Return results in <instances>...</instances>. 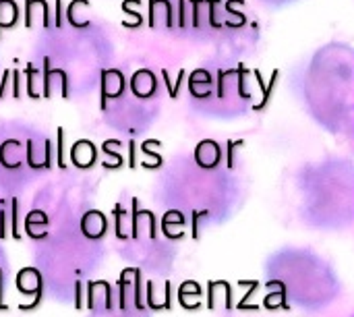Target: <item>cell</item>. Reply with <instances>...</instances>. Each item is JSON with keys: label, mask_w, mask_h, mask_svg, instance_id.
<instances>
[{"label": "cell", "mask_w": 354, "mask_h": 317, "mask_svg": "<svg viewBox=\"0 0 354 317\" xmlns=\"http://www.w3.org/2000/svg\"><path fill=\"white\" fill-rule=\"evenodd\" d=\"M10 230L15 241H19V230H17V199H12V214H10Z\"/></svg>", "instance_id": "10"}, {"label": "cell", "mask_w": 354, "mask_h": 317, "mask_svg": "<svg viewBox=\"0 0 354 317\" xmlns=\"http://www.w3.org/2000/svg\"><path fill=\"white\" fill-rule=\"evenodd\" d=\"M83 284H81V280H77L75 282V309L77 311H81L83 307H85V303H83Z\"/></svg>", "instance_id": "9"}, {"label": "cell", "mask_w": 354, "mask_h": 317, "mask_svg": "<svg viewBox=\"0 0 354 317\" xmlns=\"http://www.w3.org/2000/svg\"><path fill=\"white\" fill-rule=\"evenodd\" d=\"M268 2H274V4H284V2H290V0H268Z\"/></svg>", "instance_id": "12"}, {"label": "cell", "mask_w": 354, "mask_h": 317, "mask_svg": "<svg viewBox=\"0 0 354 317\" xmlns=\"http://www.w3.org/2000/svg\"><path fill=\"white\" fill-rule=\"evenodd\" d=\"M87 305L89 309H95L100 305V297L106 295L110 305L114 307V291H112V284L106 282V280H93V282H87Z\"/></svg>", "instance_id": "5"}, {"label": "cell", "mask_w": 354, "mask_h": 317, "mask_svg": "<svg viewBox=\"0 0 354 317\" xmlns=\"http://www.w3.org/2000/svg\"><path fill=\"white\" fill-rule=\"evenodd\" d=\"M353 317H354V316H353Z\"/></svg>", "instance_id": "13"}, {"label": "cell", "mask_w": 354, "mask_h": 317, "mask_svg": "<svg viewBox=\"0 0 354 317\" xmlns=\"http://www.w3.org/2000/svg\"><path fill=\"white\" fill-rule=\"evenodd\" d=\"M106 228H108V222H106V218H104L102 212L91 210V212H87V214L83 216V220H81V233H83L87 239H91V241L102 239V237L106 235Z\"/></svg>", "instance_id": "4"}, {"label": "cell", "mask_w": 354, "mask_h": 317, "mask_svg": "<svg viewBox=\"0 0 354 317\" xmlns=\"http://www.w3.org/2000/svg\"><path fill=\"white\" fill-rule=\"evenodd\" d=\"M191 93L197 104L209 108L214 116L228 118L247 106V87L239 71H197L191 79Z\"/></svg>", "instance_id": "2"}, {"label": "cell", "mask_w": 354, "mask_h": 317, "mask_svg": "<svg viewBox=\"0 0 354 317\" xmlns=\"http://www.w3.org/2000/svg\"><path fill=\"white\" fill-rule=\"evenodd\" d=\"M15 284H17V291L21 295H27V297L44 295V280H41V274L35 268H23L17 274Z\"/></svg>", "instance_id": "3"}, {"label": "cell", "mask_w": 354, "mask_h": 317, "mask_svg": "<svg viewBox=\"0 0 354 317\" xmlns=\"http://www.w3.org/2000/svg\"><path fill=\"white\" fill-rule=\"evenodd\" d=\"M39 226H41V228H48V216H46L44 212H39V210L27 214V218H25V233H27L31 239H35V241H39V239L46 237L41 230H37Z\"/></svg>", "instance_id": "7"}, {"label": "cell", "mask_w": 354, "mask_h": 317, "mask_svg": "<svg viewBox=\"0 0 354 317\" xmlns=\"http://www.w3.org/2000/svg\"><path fill=\"white\" fill-rule=\"evenodd\" d=\"M305 98L324 127L354 137V50L338 44L319 50L309 66Z\"/></svg>", "instance_id": "1"}, {"label": "cell", "mask_w": 354, "mask_h": 317, "mask_svg": "<svg viewBox=\"0 0 354 317\" xmlns=\"http://www.w3.org/2000/svg\"><path fill=\"white\" fill-rule=\"evenodd\" d=\"M102 87H104V100L106 98H118L122 93V89H124V77L120 75V71H116L114 73V83H112V73L106 71Z\"/></svg>", "instance_id": "8"}, {"label": "cell", "mask_w": 354, "mask_h": 317, "mask_svg": "<svg viewBox=\"0 0 354 317\" xmlns=\"http://www.w3.org/2000/svg\"><path fill=\"white\" fill-rule=\"evenodd\" d=\"M73 162L75 166L79 168H89L93 162H95V147L89 143V141H79L75 147H73Z\"/></svg>", "instance_id": "6"}, {"label": "cell", "mask_w": 354, "mask_h": 317, "mask_svg": "<svg viewBox=\"0 0 354 317\" xmlns=\"http://www.w3.org/2000/svg\"><path fill=\"white\" fill-rule=\"evenodd\" d=\"M4 284H2V270H0V311H6L8 307L4 305V301H2V295H4V289H2Z\"/></svg>", "instance_id": "11"}]
</instances>
